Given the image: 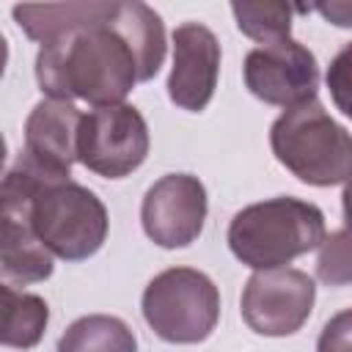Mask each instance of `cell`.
<instances>
[{
    "label": "cell",
    "instance_id": "1",
    "mask_svg": "<svg viewBox=\"0 0 352 352\" xmlns=\"http://www.w3.org/2000/svg\"><path fill=\"white\" fill-rule=\"evenodd\" d=\"M162 16L146 3H110L96 19L41 44L36 82L47 99H82L94 107L124 104L165 60Z\"/></svg>",
    "mask_w": 352,
    "mask_h": 352
},
{
    "label": "cell",
    "instance_id": "2",
    "mask_svg": "<svg viewBox=\"0 0 352 352\" xmlns=\"http://www.w3.org/2000/svg\"><path fill=\"white\" fill-rule=\"evenodd\" d=\"M0 217L22 220L38 242L63 261L91 258L107 239V209L94 190L55 176L25 151L3 176Z\"/></svg>",
    "mask_w": 352,
    "mask_h": 352
},
{
    "label": "cell",
    "instance_id": "3",
    "mask_svg": "<svg viewBox=\"0 0 352 352\" xmlns=\"http://www.w3.org/2000/svg\"><path fill=\"white\" fill-rule=\"evenodd\" d=\"M324 214L316 204L278 195L239 209L228 223V248L250 270H278L324 242Z\"/></svg>",
    "mask_w": 352,
    "mask_h": 352
},
{
    "label": "cell",
    "instance_id": "4",
    "mask_svg": "<svg viewBox=\"0 0 352 352\" xmlns=\"http://www.w3.org/2000/svg\"><path fill=\"white\" fill-rule=\"evenodd\" d=\"M275 160L302 184L333 187L352 176V132H346L322 102L283 110L270 126Z\"/></svg>",
    "mask_w": 352,
    "mask_h": 352
},
{
    "label": "cell",
    "instance_id": "5",
    "mask_svg": "<svg viewBox=\"0 0 352 352\" xmlns=\"http://www.w3.org/2000/svg\"><path fill=\"white\" fill-rule=\"evenodd\" d=\"M143 319L168 344H201L220 319V292L214 280L192 267H170L143 289Z\"/></svg>",
    "mask_w": 352,
    "mask_h": 352
},
{
    "label": "cell",
    "instance_id": "6",
    "mask_svg": "<svg viewBox=\"0 0 352 352\" xmlns=\"http://www.w3.org/2000/svg\"><path fill=\"white\" fill-rule=\"evenodd\" d=\"M148 124L132 104L94 107L82 116L77 160L96 176L124 179L148 157Z\"/></svg>",
    "mask_w": 352,
    "mask_h": 352
},
{
    "label": "cell",
    "instance_id": "7",
    "mask_svg": "<svg viewBox=\"0 0 352 352\" xmlns=\"http://www.w3.org/2000/svg\"><path fill=\"white\" fill-rule=\"evenodd\" d=\"M316 300V283L308 272L278 267L258 270L248 278L239 300L245 324L267 338L294 336L311 316Z\"/></svg>",
    "mask_w": 352,
    "mask_h": 352
},
{
    "label": "cell",
    "instance_id": "8",
    "mask_svg": "<svg viewBox=\"0 0 352 352\" xmlns=\"http://www.w3.org/2000/svg\"><path fill=\"white\" fill-rule=\"evenodd\" d=\"M242 77L256 99L283 110L314 102L319 91V63L314 52L294 38L250 50L242 63Z\"/></svg>",
    "mask_w": 352,
    "mask_h": 352
},
{
    "label": "cell",
    "instance_id": "9",
    "mask_svg": "<svg viewBox=\"0 0 352 352\" xmlns=\"http://www.w3.org/2000/svg\"><path fill=\"white\" fill-rule=\"evenodd\" d=\"M206 187L192 173H168L157 179L140 204V223L146 236L160 248L192 245L206 223Z\"/></svg>",
    "mask_w": 352,
    "mask_h": 352
},
{
    "label": "cell",
    "instance_id": "10",
    "mask_svg": "<svg viewBox=\"0 0 352 352\" xmlns=\"http://www.w3.org/2000/svg\"><path fill=\"white\" fill-rule=\"evenodd\" d=\"M173 66L168 74V96L176 107L201 113L217 88L220 44L201 22H184L173 30Z\"/></svg>",
    "mask_w": 352,
    "mask_h": 352
},
{
    "label": "cell",
    "instance_id": "11",
    "mask_svg": "<svg viewBox=\"0 0 352 352\" xmlns=\"http://www.w3.org/2000/svg\"><path fill=\"white\" fill-rule=\"evenodd\" d=\"M80 107L74 102L41 99L28 121H25V154L41 165L44 170L72 179V165L77 160L80 146V126H82Z\"/></svg>",
    "mask_w": 352,
    "mask_h": 352
},
{
    "label": "cell",
    "instance_id": "12",
    "mask_svg": "<svg viewBox=\"0 0 352 352\" xmlns=\"http://www.w3.org/2000/svg\"><path fill=\"white\" fill-rule=\"evenodd\" d=\"M52 253L38 242L33 228L22 220L3 217L0 272L6 283H38L52 275Z\"/></svg>",
    "mask_w": 352,
    "mask_h": 352
},
{
    "label": "cell",
    "instance_id": "13",
    "mask_svg": "<svg viewBox=\"0 0 352 352\" xmlns=\"http://www.w3.org/2000/svg\"><path fill=\"white\" fill-rule=\"evenodd\" d=\"M110 3H55V6H14L16 25L33 41H52L107 11Z\"/></svg>",
    "mask_w": 352,
    "mask_h": 352
},
{
    "label": "cell",
    "instance_id": "14",
    "mask_svg": "<svg viewBox=\"0 0 352 352\" xmlns=\"http://www.w3.org/2000/svg\"><path fill=\"white\" fill-rule=\"evenodd\" d=\"M3 294V330L0 341L14 349H30L41 341L47 322H50V308L44 297L19 292L11 283L0 286Z\"/></svg>",
    "mask_w": 352,
    "mask_h": 352
},
{
    "label": "cell",
    "instance_id": "15",
    "mask_svg": "<svg viewBox=\"0 0 352 352\" xmlns=\"http://www.w3.org/2000/svg\"><path fill=\"white\" fill-rule=\"evenodd\" d=\"M58 352H138V338L124 319L88 314L66 327Z\"/></svg>",
    "mask_w": 352,
    "mask_h": 352
},
{
    "label": "cell",
    "instance_id": "16",
    "mask_svg": "<svg viewBox=\"0 0 352 352\" xmlns=\"http://www.w3.org/2000/svg\"><path fill=\"white\" fill-rule=\"evenodd\" d=\"M292 11L286 3H231L236 28L261 47L292 38Z\"/></svg>",
    "mask_w": 352,
    "mask_h": 352
},
{
    "label": "cell",
    "instance_id": "17",
    "mask_svg": "<svg viewBox=\"0 0 352 352\" xmlns=\"http://www.w3.org/2000/svg\"><path fill=\"white\" fill-rule=\"evenodd\" d=\"M316 278L327 286L352 283V228H338L319 245Z\"/></svg>",
    "mask_w": 352,
    "mask_h": 352
},
{
    "label": "cell",
    "instance_id": "18",
    "mask_svg": "<svg viewBox=\"0 0 352 352\" xmlns=\"http://www.w3.org/2000/svg\"><path fill=\"white\" fill-rule=\"evenodd\" d=\"M324 82H327V91H330L333 104H336L346 118H352V41L344 44V47L336 52V58H333L330 66H327Z\"/></svg>",
    "mask_w": 352,
    "mask_h": 352
},
{
    "label": "cell",
    "instance_id": "19",
    "mask_svg": "<svg viewBox=\"0 0 352 352\" xmlns=\"http://www.w3.org/2000/svg\"><path fill=\"white\" fill-rule=\"evenodd\" d=\"M316 352H352V308H344L324 322Z\"/></svg>",
    "mask_w": 352,
    "mask_h": 352
},
{
    "label": "cell",
    "instance_id": "20",
    "mask_svg": "<svg viewBox=\"0 0 352 352\" xmlns=\"http://www.w3.org/2000/svg\"><path fill=\"white\" fill-rule=\"evenodd\" d=\"M311 8L336 28H352V0H330V3H316Z\"/></svg>",
    "mask_w": 352,
    "mask_h": 352
},
{
    "label": "cell",
    "instance_id": "21",
    "mask_svg": "<svg viewBox=\"0 0 352 352\" xmlns=\"http://www.w3.org/2000/svg\"><path fill=\"white\" fill-rule=\"evenodd\" d=\"M341 206H344V220H346V226L352 228V176H349V182L344 184V192H341Z\"/></svg>",
    "mask_w": 352,
    "mask_h": 352
}]
</instances>
